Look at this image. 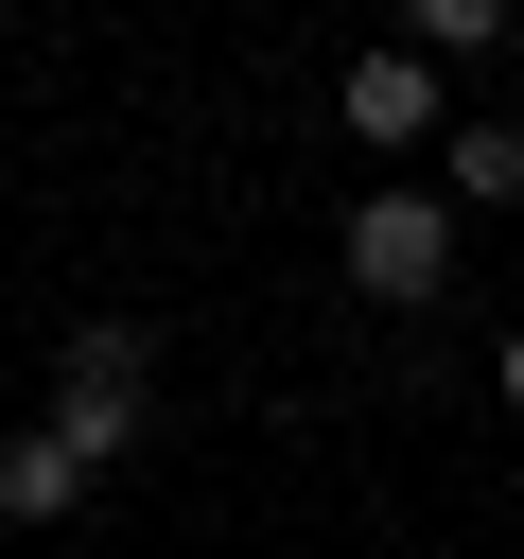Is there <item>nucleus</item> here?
I'll return each instance as SVG.
<instances>
[{
	"mask_svg": "<svg viewBox=\"0 0 524 559\" xmlns=\"http://www.w3.org/2000/svg\"><path fill=\"white\" fill-rule=\"evenodd\" d=\"M419 52H437V70H472V52H507V17H489V0H419Z\"/></svg>",
	"mask_w": 524,
	"mask_h": 559,
	"instance_id": "nucleus-6",
	"label": "nucleus"
},
{
	"mask_svg": "<svg viewBox=\"0 0 524 559\" xmlns=\"http://www.w3.org/2000/svg\"><path fill=\"white\" fill-rule=\"evenodd\" d=\"M52 437H70L87 472H122V454L157 437V349H140L122 314H87V332L52 349Z\"/></svg>",
	"mask_w": 524,
	"mask_h": 559,
	"instance_id": "nucleus-1",
	"label": "nucleus"
},
{
	"mask_svg": "<svg viewBox=\"0 0 524 559\" xmlns=\"http://www.w3.org/2000/svg\"><path fill=\"white\" fill-rule=\"evenodd\" d=\"M332 122H349V140H384V157H419V140H454V105H437V52H419V35H384V52H349V87H332Z\"/></svg>",
	"mask_w": 524,
	"mask_h": 559,
	"instance_id": "nucleus-3",
	"label": "nucleus"
},
{
	"mask_svg": "<svg viewBox=\"0 0 524 559\" xmlns=\"http://www.w3.org/2000/svg\"><path fill=\"white\" fill-rule=\"evenodd\" d=\"M332 262H349V297H384V314H419L437 280H454V192L437 175H384L349 227H332Z\"/></svg>",
	"mask_w": 524,
	"mask_h": 559,
	"instance_id": "nucleus-2",
	"label": "nucleus"
},
{
	"mask_svg": "<svg viewBox=\"0 0 524 559\" xmlns=\"http://www.w3.org/2000/svg\"><path fill=\"white\" fill-rule=\"evenodd\" d=\"M70 507H87V454H70L52 419H17V437H0V524H70Z\"/></svg>",
	"mask_w": 524,
	"mask_h": 559,
	"instance_id": "nucleus-4",
	"label": "nucleus"
},
{
	"mask_svg": "<svg viewBox=\"0 0 524 559\" xmlns=\"http://www.w3.org/2000/svg\"><path fill=\"white\" fill-rule=\"evenodd\" d=\"M437 192H454V210H507V192H524V122H454V140H437Z\"/></svg>",
	"mask_w": 524,
	"mask_h": 559,
	"instance_id": "nucleus-5",
	"label": "nucleus"
},
{
	"mask_svg": "<svg viewBox=\"0 0 524 559\" xmlns=\"http://www.w3.org/2000/svg\"><path fill=\"white\" fill-rule=\"evenodd\" d=\"M489 384H507V419H524V314H507V349H489Z\"/></svg>",
	"mask_w": 524,
	"mask_h": 559,
	"instance_id": "nucleus-7",
	"label": "nucleus"
}]
</instances>
